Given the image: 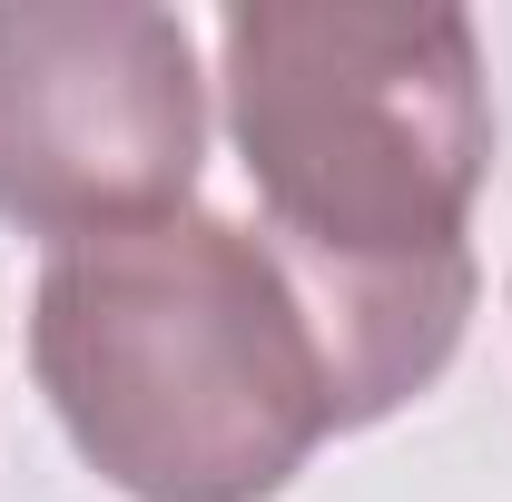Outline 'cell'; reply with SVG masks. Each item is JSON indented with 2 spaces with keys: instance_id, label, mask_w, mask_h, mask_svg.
Returning <instances> with one entry per match:
<instances>
[{
  "instance_id": "obj_1",
  "label": "cell",
  "mask_w": 512,
  "mask_h": 502,
  "mask_svg": "<svg viewBox=\"0 0 512 502\" xmlns=\"http://www.w3.org/2000/svg\"><path fill=\"white\" fill-rule=\"evenodd\" d=\"M30 365L128 502H266L335 434L316 315L237 217H148L40 266Z\"/></svg>"
},
{
  "instance_id": "obj_3",
  "label": "cell",
  "mask_w": 512,
  "mask_h": 502,
  "mask_svg": "<svg viewBox=\"0 0 512 502\" xmlns=\"http://www.w3.org/2000/svg\"><path fill=\"white\" fill-rule=\"evenodd\" d=\"M207 158V89L178 10L0 0V217L20 237H109L178 217Z\"/></svg>"
},
{
  "instance_id": "obj_2",
  "label": "cell",
  "mask_w": 512,
  "mask_h": 502,
  "mask_svg": "<svg viewBox=\"0 0 512 502\" xmlns=\"http://www.w3.org/2000/svg\"><path fill=\"white\" fill-rule=\"evenodd\" d=\"M217 60L266 237L355 266L473 256L463 217L493 168V89L463 10L237 0Z\"/></svg>"
}]
</instances>
